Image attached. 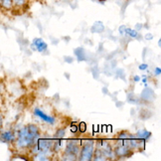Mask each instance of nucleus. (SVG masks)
<instances>
[{"mask_svg": "<svg viewBox=\"0 0 161 161\" xmlns=\"http://www.w3.org/2000/svg\"><path fill=\"white\" fill-rule=\"evenodd\" d=\"M40 137L39 128L34 125H28L20 128L16 133L15 144L19 149H26L34 146Z\"/></svg>", "mask_w": 161, "mask_h": 161, "instance_id": "f257e3e1", "label": "nucleus"}, {"mask_svg": "<svg viewBox=\"0 0 161 161\" xmlns=\"http://www.w3.org/2000/svg\"><path fill=\"white\" fill-rule=\"evenodd\" d=\"M94 150H95V144L92 140H86L85 144L83 145L80 149V160H86L89 161L94 156Z\"/></svg>", "mask_w": 161, "mask_h": 161, "instance_id": "f03ea898", "label": "nucleus"}, {"mask_svg": "<svg viewBox=\"0 0 161 161\" xmlns=\"http://www.w3.org/2000/svg\"><path fill=\"white\" fill-rule=\"evenodd\" d=\"M80 150V146L78 144V142L76 141H70L69 143L67 144L66 147V156H69L70 160L76 159L78 156V152Z\"/></svg>", "mask_w": 161, "mask_h": 161, "instance_id": "7ed1b4c3", "label": "nucleus"}, {"mask_svg": "<svg viewBox=\"0 0 161 161\" xmlns=\"http://www.w3.org/2000/svg\"><path fill=\"white\" fill-rule=\"evenodd\" d=\"M31 48L33 49L34 51L36 52H39V53H43L45 52L47 49H48V45L47 43L41 39V38H35L32 42V44H31Z\"/></svg>", "mask_w": 161, "mask_h": 161, "instance_id": "20e7f679", "label": "nucleus"}, {"mask_svg": "<svg viewBox=\"0 0 161 161\" xmlns=\"http://www.w3.org/2000/svg\"><path fill=\"white\" fill-rule=\"evenodd\" d=\"M16 139V133L12 130H1L0 131V141L3 143H11Z\"/></svg>", "mask_w": 161, "mask_h": 161, "instance_id": "39448f33", "label": "nucleus"}, {"mask_svg": "<svg viewBox=\"0 0 161 161\" xmlns=\"http://www.w3.org/2000/svg\"><path fill=\"white\" fill-rule=\"evenodd\" d=\"M34 114H35L37 117H39L40 119H42L43 121H45V122L49 123V125H53V123H55V121H56L55 117L48 115V114H45L43 110H41L39 108H36L34 109Z\"/></svg>", "mask_w": 161, "mask_h": 161, "instance_id": "423d86ee", "label": "nucleus"}, {"mask_svg": "<svg viewBox=\"0 0 161 161\" xmlns=\"http://www.w3.org/2000/svg\"><path fill=\"white\" fill-rule=\"evenodd\" d=\"M115 155L117 156H120V157H125V156H128L131 154V150H130V147L128 145H120L117 148H115Z\"/></svg>", "mask_w": 161, "mask_h": 161, "instance_id": "0eeeda50", "label": "nucleus"}, {"mask_svg": "<svg viewBox=\"0 0 161 161\" xmlns=\"http://www.w3.org/2000/svg\"><path fill=\"white\" fill-rule=\"evenodd\" d=\"M0 6L6 10H9L13 7V1L12 0H0Z\"/></svg>", "mask_w": 161, "mask_h": 161, "instance_id": "6e6552de", "label": "nucleus"}, {"mask_svg": "<svg viewBox=\"0 0 161 161\" xmlns=\"http://www.w3.org/2000/svg\"><path fill=\"white\" fill-rule=\"evenodd\" d=\"M136 135H137V137L140 139H147L151 135V133L149 131L145 130V129H143V130H139Z\"/></svg>", "mask_w": 161, "mask_h": 161, "instance_id": "1a4fd4ad", "label": "nucleus"}, {"mask_svg": "<svg viewBox=\"0 0 161 161\" xmlns=\"http://www.w3.org/2000/svg\"><path fill=\"white\" fill-rule=\"evenodd\" d=\"M125 32L126 34H128L130 37H132V38H136V37L138 36V32H137V31H136V30H134V29L125 28Z\"/></svg>", "mask_w": 161, "mask_h": 161, "instance_id": "9d476101", "label": "nucleus"}, {"mask_svg": "<svg viewBox=\"0 0 161 161\" xmlns=\"http://www.w3.org/2000/svg\"><path fill=\"white\" fill-rule=\"evenodd\" d=\"M13 1V6H18V7H21L24 4H25L26 0H12Z\"/></svg>", "mask_w": 161, "mask_h": 161, "instance_id": "9b49d317", "label": "nucleus"}, {"mask_svg": "<svg viewBox=\"0 0 161 161\" xmlns=\"http://www.w3.org/2000/svg\"><path fill=\"white\" fill-rule=\"evenodd\" d=\"M80 131L82 132H85L86 131V123L85 122H82L80 125Z\"/></svg>", "mask_w": 161, "mask_h": 161, "instance_id": "f8f14e48", "label": "nucleus"}, {"mask_svg": "<svg viewBox=\"0 0 161 161\" xmlns=\"http://www.w3.org/2000/svg\"><path fill=\"white\" fill-rule=\"evenodd\" d=\"M2 126H3V115L1 113H0V131H1Z\"/></svg>", "mask_w": 161, "mask_h": 161, "instance_id": "ddd939ff", "label": "nucleus"}, {"mask_svg": "<svg viewBox=\"0 0 161 161\" xmlns=\"http://www.w3.org/2000/svg\"><path fill=\"white\" fill-rule=\"evenodd\" d=\"M147 68H148V66H147L146 64H141V65H139V69H140V70H142V71L146 70Z\"/></svg>", "mask_w": 161, "mask_h": 161, "instance_id": "4468645a", "label": "nucleus"}, {"mask_svg": "<svg viewBox=\"0 0 161 161\" xmlns=\"http://www.w3.org/2000/svg\"><path fill=\"white\" fill-rule=\"evenodd\" d=\"M154 74H155L156 76H160V74H161V70H160V68H156V69L154 70Z\"/></svg>", "mask_w": 161, "mask_h": 161, "instance_id": "2eb2a0df", "label": "nucleus"}, {"mask_svg": "<svg viewBox=\"0 0 161 161\" xmlns=\"http://www.w3.org/2000/svg\"><path fill=\"white\" fill-rule=\"evenodd\" d=\"M140 80H141V78L139 76H135L134 77V82H140Z\"/></svg>", "mask_w": 161, "mask_h": 161, "instance_id": "dca6fc26", "label": "nucleus"}, {"mask_svg": "<svg viewBox=\"0 0 161 161\" xmlns=\"http://www.w3.org/2000/svg\"><path fill=\"white\" fill-rule=\"evenodd\" d=\"M77 129H78L77 126H73V127H72V131H73V132H76V131H77Z\"/></svg>", "mask_w": 161, "mask_h": 161, "instance_id": "f3484780", "label": "nucleus"}, {"mask_svg": "<svg viewBox=\"0 0 161 161\" xmlns=\"http://www.w3.org/2000/svg\"><path fill=\"white\" fill-rule=\"evenodd\" d=\"M98 1H100V2H101V1H103V0H98Z\"/></svg>", "mask_w": 161, "mask_h": 161, "instance_id": "a211bd4d", "label": "nucleus"}]
</instances>
